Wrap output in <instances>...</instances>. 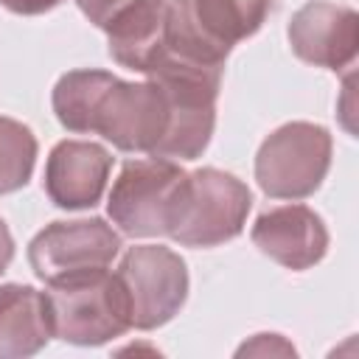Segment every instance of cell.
<instances>
[{
    "instance_id": "cell-12",
    "label": "cell",
    "mask_w": 359,
    "mask_h": 359,
    "mask_svg": "<svg viewBox=\"0 0 359 359\" xmlns=\"http://www.w3.org/2000/svg\"><path fill=\"white\" fill-rule=\"evenodd\" d=\"M112 154L93 140H59L45 163V194L62 210H87L101 202Z\"/></svg>"
},
{
    "instance_id": "cell-5",
    "label": "cell",
    "mask_w": 359,
    "mask_h": 359,
    "mask_svg": "<svg viewBox=\"0 0 359 359\" xmlns=\"http://www.w3.org/2000/svg\"><path fill=\"white\" fill-rule=\"evenodd\" d=\"M168 126V101L154 81H123L112 76L90 115L87 135H101L121 151H146L154 157Z\"/></svg>"
},
{
    "instance_id": "cell-7",
    "label": "cell",
    "mask_w": 359,
    "mask_h": 359,
    "mask_svg": "<svg viewBox=\"0 0 359 359\" xmlns=\"http://www.w3.org/2000/svg\"><path fill=\"white\" fill-rule=\"evenodd\" d=\"M182 177V165L168 157L126 160L107 199L112 224L132 238L165 236L168 208Z\"/></svg>"
},
{
    "instance_id": "cell-15",
    "label": "cell",
    "mask_w": 359,
    "mask_h": 359,
    "mask_svg": "<svg viewBox=\"0 0 359 359\" xmlns=\"http://www.w3.org/2000/svg\"><path fill=\"white\" fill-rule=\"evenodd\" d=\"M36 149V137L25 123L0 115V196L20 191L31 180Z\"/></svg>"
},
{
    "instance_id": "cell-11",
    "label": "cell",
    "mask_w": 359,
    "mask_h": 359,
    "mask_svg": "<svg viewBox=\"0 0 359 359\" xmlns=\"http://www.w3.org/2000/svg\"><path fill=\"white\" fill-rule=\"evenodd\" d=\"M250 238L264 255L292 272L311 269L328 252L325 222L309 205H280L264 210L255 219Z\"/></svg>"
},
{
    "instance_id": "cell-2",
    "label": "cell",
    "mask_w": 359,
    "mask_h": 359,
    "mask_svg": "<svg viewBox=\"0 0 359 359\" xmlns=\"http://www.w3.org/2000/svg\"><path fill=\"white\" fill-rule=\"evenodd\" d=\"M250 208L252 194L236 174L210 165L185 171L168 208L165 236L182 247H219L244 230Z\"/></svg>"
},
{
    "instance_id": "cell-10",
    "label": "cell",
    "mask_w": 359,
    "mask_h": 359,
    "mask_svg": "<svg viewBox=\"0 0 359 359\" xmlns=\"http://www.w3.org/2000/svg\"><path fill=\"white\" fill-rule=\"evenodd\" d=\"M286 36L297 59L314 67L342 70L356 59L359 14L351 6L311 0L292 14Z\"/></svg>"
},
{
    "instance_id": "cell-4",
    "label": "cell",
    "mask_w": 359,
    "mask_h": 359,
    "mask_svg": "<svg viewBox=\"0 0 359 359\" xmlns=\"http://www.w3.org/2000/svg\"><path fill=\"white\" fill-rule=\"evenodd\" d=\"M331 132L311 121H289L264 137L255 154L258 188L272 199L311 196L331 168Z\"/></svg>"
},
{
    "instance_id": "cell-6",
    "label": "cell",
    "mask_w": 359,
    "mask_h": 359,
    "mask_svg": "<svg viewBox=\"0 0 359 359\" xmlns=\"http://www.w3.org/2000/svg\"><path fill=\"white\" fill-rule=\"evenodd\" d=\"M118 280L129 300L132 328L151 331L165 325L188 297L185 261L163 244L129 247L118 264Z\"/></svg>"
},
{
    "instance_id": "cell-17",
    "label": "cell",
    "mask_w": 359,
    "mask_h": 359,
    "mask_svg": "<svg viewBox=\"0 0 359 359\" xmlns=\"http://www.w3.org/2000/svg\"><path fill=\"white\" fill-rule=\"evenodd\" d=\"M62 0H0L3 8L14 11V14H22V17H36V14H45L50 8H56Z\"/></svg>"
},
{
    "instance_id": "cell-1",
    "label": "cell",
    "mask_w": 359,
    "mask_h": 359,
    "mask_svg": "<svg viewBox=\"0 0 359 359\" xmlns=\"http://www.w3.org/2000/svg\"><path fill=\"white\" fill-rule=\"evenodd\" d=\"M272 0H165L160 50L185 62L224 67L230 50L252 36Z\"/></svg>"
},
{
    "instance_id": "cell-8",
    "label": "cell",
    "mask_w": 359,
    "mask_h": 359,
    "mask_svg": "<svg viewBox=\"0 0 359 359\" xmlns=\"http://www.w3.org/2000/svg\"><path fill=\"white\" fill-rule=\"evenodd\" d=\"M121 250V236L104 219L50 222L28 244V264L39 280L107 269Z\"/></svg>"
},
{
    "instance_id": "cell-13",
    "label": "cell",
    "mask_w": 359,
    "mask_h": 359,
    "mask_svg": "<svg viewBox=\"0 0 359 359\" xmlns=\"http://www.w3.org/2000/svg\"><path fill=\"white\" fill-rule=\"evenodd\" d=\"M50 339L45 297L25 283L0 286V359H25Z\"/></svg>"
},
{
    "instance_id": "cell-3",
    "label": "cell",
    "mask_w": 359,
    "mask_h": 359,
    "mask_svg": "<svg viewBox=\"0 0 359 359\" xmlns=\"http://www.w3.org/2000/svg\"><path fill=\"white\" fill-rule=\"evenodd\" d=\"M50 337L70 345H104L132 328L129 300L115 272L90 269L45 283Z\"/></svg>"
},
{
    "instance_id": "cell-16",
    "label": "cell",
    "mask_w": 359,
    "mask_h": 359,
    "mask_svg": "<svg viewBox=\"0 0 359 359\" xmlns=\"http://www.w3.org/2000/svg\"><path fill=\"white\" fill-rule=\"evenodd\" d=\"M244 353H286V356H294V348L280 334H255L252 342H244L238 348V356H244Z\"/></svg>"
},
{
    "instance_id": "cell-14",
    "label": "cell",
    "mask_w": 359,
    "mask_h": 359,
    "mask_svg": "<svg viewBox=\"0 0 359 359\" xmlns=\"http://www.w3.org/2000/svg\"><path fill=\"white\" fill-rule=\"evenodd\" d=\"M112 73L107 70H70L53 87V112L67 132L87 135L90 115Z\"/></svg>"
},
{
    "instance_id": "cell-18",
    "label": "cell",
    "mask_w": 359,
    "mask_h": 359,
    "mask_svg": "<svg viewBox=\"0 0 359 359\" xmlns=\"http://www.w3.org/2000/svg\"><path fill=\"white\" fill-rule=\"evenodd\" d=\"M11 258H14V238H11V230H8V224L0 219V275L8 269Z\"/></svg>"
},
{
    "instance_id": "cell-9",
    "label": "cell",
    "mask_w": 359,
    "mask_h": 359,
    "mask_svg": "<svg viewBox=\"0 0 359 359\" xmlns=\"http://www.w3.org/2000/svg\"><path fill=\"white\" fill-rule=\"evenodd\" d=\"M81 14L107 34L109 56L135 73H146L163 45L165 0H76Z\"/></svg>"
}]
</instances>
